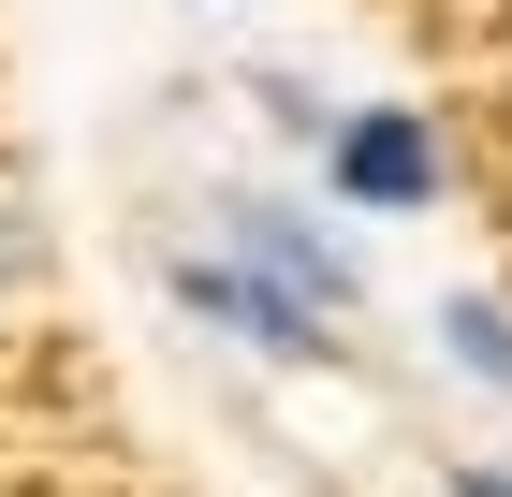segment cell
I'll return each instance as SVG.
<instances>
[{
    "mask_svg": "<svg viewBox=\"0 0 512 497\" xmlns=\"http://www.w3.org/2000/svg\"><path fill=\"white\" fill-rule=\"evenodd\" d=\"M161 293L191 307L205 337L264 351V366H337V322H322L308 293H278L264 264H235V249H176V264H161Z\"/></svg>",
    "mask_w": 512,
    "mask_h": 497,
    "instance_id": "obj_1",
    "label": "cell"
},
{
    "mask_svg": "<svg viewBox=\"0 0 512 497\" xmlns=\"http://www.w3.org/2000/svg\"><path fill=\"white\" fill-rule=\"evenodd\" d=\"M322 176H337V205H366V220H425V205L454 191V161H439V132L410 103H337L322 117Z\"/></svg>",
    "mask_w": 512,
    "mask_h": 497,
    "instance_id": "obj_2",
    "label": "cell"
},
{
    "mask_svg": "<svg viewBox=\"0 0 512 497\" xmlns=\"http://www.w3.org/2000/svg\"><path fill=\"white\" fill-rule=\"evenodd\" d=\"M220 249H235V264H264L278 293H308L322 322H352V307H366V249L322 220V205H235V220H220Z\"/></svg>",
    "mask_w": 512,
    "mask_h": 497,
    "instance_id": "obj_3",
    "label": "cell"
},
{
    "mask_svg": "<svg viewBox=\"0 0 512 497\" xmlns=\"http://www.w3.org/2000/svg\"><path fill=\"white\" fill-rule=\"evenodd\" d=\"M439 366H454V381H483V395H512V307L454 278V293H439Z\"/></svg>",
    "mask_w": 512,
    "mask_h": 497,
    "instance_id": "obj_4",
    "label": "cell"
},
{
    "mask_svg": "<svg viewBox=\"0 0 512 497\" xmlns=\"http://www.w3.org/2000/svg\"><path fill=\"white\" fill-rule=\"evenodd\" d=\"M30 293H44V234H30V205L0 191V322H15Z\"/></svg>",
    "mask_w": 512,
    "mask_h": 497,
    "instance_id": "obj_5",
    "label": "cell"
},
{
    "mask_svg": "<svg viewBox=\"0 0 512 497\" xmlns=\"http://www.w3.org/2000/svg\"><path fill=\"white\" fill-rule=\"evenodd\" d=\"M249 88H264V117H278V132H293V147H322V117H337V103H322L308 74H278V59H264V74H249Z\"/></svg>",
    "mask_w": 512,
    "mask_h": 497,
    "instance_id": "obj_6",
    "label": "cell"
},
{
    "mask_svg": "<svg viewBox=\"0 0 512 497\" xmlns=\"http://www.w3.org/2000/svg\"><path fill=\"white\" fill-rule=\"evenodd\" d=\"M454 497H512V468H454Z\"/></svg>",
    "mask_w": 512,
    "mask_h": 497,
    "instance_id": "obj_7",
    "label": "cell"
}]
</instances>
